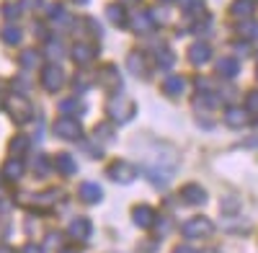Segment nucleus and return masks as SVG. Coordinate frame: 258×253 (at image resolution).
Instances as JSON below:
<instances>
[{
	"mask_svg": "<svg viewBox=\"0 0 258 253\" xmlns=\"http://www.w3.org/2000/svg\"><path fill=\"white\" fill-rule=\"evenodd\" d=\"M47 171H49V163H47V158H39V160H36V173H39V176H44Z\"/></svg>",
	"mask_w": 258,
	"mask_h": 253,
	"instance_id": "obj_33",
	"label": "nucleus"
},
{
	"mask_svg": "<svg viewBox=\"0 0 258 253\" xmlns=\"http://www.w3.org/2000/svg\"><path fill=\"white\" fill-rule=\"evenodd\" d=\"M197 106H202V109H217V106H220V98L212 96V93H209V96L202 93V96L197 98Z\"/></svg>",
	"mask_w": 258,
	"mask_h": 253,
	"instance_id": "obj_29",
	"label": "nucleus"
},
{
	"mask_svg": "<svg viewBox=\"0 0 258 253\" xmlns=\"http://www.w3.org/2000/svg\"><path fill=\"white\" fill-rule=\"evenodd\" d=\"M3 103H6V101H3V93H0V106H3Z\"/></svg>",
	"mask_w": 258,
	"mask_h": 253,
	"instance_id": "obj_39",
	"label": "nucleus"
},
{
	"mask_svg": "<svg viewBox=\"0 0 258 253\" xmlns=\"http://www.w3.org/2000/svg\"><path fill=\"white\" fill-rule=\"evenodd\" d=\"M73 59L78 62V65H88V62L98 54V49L93 47V44H83V41H80V44H73Z\"/></svg>",
	"mask_w": 258,
	"mask_h": 253,
	"instance_id": "obj_11",
	"label": "nucleus"
},
{
	"mask_svg": "<svg viewBox=\"0 0 258 253\" xmlns=\"http://www.w3.org/2000/svg\"><path fill=\"white\" fill-rule=\"evenodd\" d=\"M39 62H41V54L36 49H24L21 52V65L24 68H36Z\"/></svg>",
	"mask_w": 258,
	"mask_h": 253,
	"instance_id": "obj_27",
	"label": "nucleus"
},
{
	"mask_svg": "<svg viewBox=\"0 0 258 253\" xmlns=\"http://www.w3.org/2000/svg\"><path fill=\"white\" fill-rule=\"evenodd\" d=\"M8 18H16V16H21V3L18 6H6V11H3Z\"/></svg>",
	"mask_w": 258,
	"mask_h": 253,
	"instance_id": "obj_35",
	"label": "nucleus"
},
{
	"mask_svg": "<svg viewBox=\"0 0 258 253\" xmlns=\"http://www.w3.org/2000/svg\"><path fill=\"white\" fill-rule=\"evenodd\" d=\"M29 150V140L26 137H16L13 140V153H26Z\"/></svg>",
	"mask_w": 258,
	"mask_h": 253,
	"instance_id": "obj_32",
	"label": "nucleus"
},
{
	"mask_svg": "<svg viewBox=\"0 0 258 253\" xmlns=\"http://www.w3.org/2000/svg\"><path fill=\"white\" fill-rule=\"evenodd\" d=\"M59 111H62V116H73V119H75V116L83 111V106H80L75 98H64V101L59 103Z\"/></svg>",
	"mask_w": 258,
	"mask_h": 253,
	"instance_id": "obj_21",
	"label": "nucleus"
},
{
	"mask_svg": "<svg viewBox=\"0 0 258 253\" xmlns=\"http://www.w3.org/2000/svg\"><path fill=\"white\" fill-rule=\"evenodd\" d=\"M240 73V65H238V59H232V57H222L217 62V75L222 78H235Z\"/></svg>",
	"mask_w": 258,
	"mask_h": 253,
	"instance_id": "obj_15",
	"label": "nucleus"
},
{
	"mask_svg": "<svg viewBox=\"0 0 258 253\" xmlns=\"http://www.w3.org/2000/svg\"><path fill=\"white\" fill-rule=\"evenodd\" d=\"M59 253H78L75 248H59Z\"/></svg>",
	"mask_w": 258,
	"mask_h": 253,
	"instance_id": "obj_37",
	"label": "nucleus"
},
{
	"mask_svg": "<svg viewBox=\"0 0 258 253\" xmlns=\"http://www.w3.org/2000/svg\"><path fill=\"white\" fill-rule=\"evenodd\" d=\"M181 199L186 204H207V188H202L199 183H186L181 188Z\"/></svg>",
	"mask_w": 258,
	"mask_h": 253,
	"instance_id": "obj_8",
	"label": "nucleus"
},
{
	"mask_svg": "<svg viewBox=\"0 0 258 253\" xmlns=\"http://www.w3.org/2000/svg\"><path fill=\"white\" fill-rule=\"evenodd\" d=\"M21 253H44V248L36 245V243H26L24 248H21Z\"/></svg>",
	"mask_w": 258,
	"mask_h": 253,
	"instance_id": "obj_34",
	"label": "nucleus"
},
{
	"mask_svg": "<svg viewBox=\"0 0 258 253\" xmlns=\"http://www.w3.org/2000/svg\"><path fill=\"white\" fill-rule=\"evenodd\" d=\"M129 21H132V29H135L137 34H145V31H150V29L155 26V24H153V18H150V13H142V11H137Z\"/></svg>",
	"mask_w": 258,
	"mask_h": 253,
	"instance_id": "obj_16",
	"label": "nucleus"
},
{
	"mask_svg": "<svg viewBox=\"0 0 258 253\" xmlns=\"http://www.w3.org/2000/svg\"><path fill=\"white\" fill-rule=\"evenodd\" d=\"M209 59H212V47L207 41H194L188 47V62L191 65H207Z\"/></svg>",
	"mask_w": 258,
	"mask_h": 253,
	"instance_id": "obj_7",
	"label": "nucleus"
},
{
	"mask_svg": "<svg viewBox=\"0 0 258 253\" xmlns=\"http://www.w3.org/2000/svg\"><path fill=\"white\" fill-rule=\"evenodd\" d=\"M3 176L8 178V181H18L21 176H24V163H21V160H8L6 163V168H3Z\"/></svg>",
	"mask_w": 258,
	"mask_h": 253,
	"instance_id": "obj_19",
	"label": "nucleus"
},
{
	"mask_svg": "<svg viewBox=\"0 0 258 253\" xmlns=\"http://www.w3.org/2000/svg\"><path fill=\"white\" fill-rule=\"evenodd\" d=\"M135 176H137L135 165H129V163H124V160H114V163L109 165V178H114L116 183H132Z\"/></svg>",
	"mask_w": 258,
	"mask_h": 253,
	"instance_id": "obj_5",
	"label": "nucleus"
},
{
	"mask_svg": "<svg viewBox=\"0 0 258 253\" xmlns=\"http://www.w3.org/2000/svg\"><path fill=\"white\" fill-rule=\"evenodd\" d=\"M173 253H199V250H197V248H191V245H178Z\"/></svg>",
	"mask_w": 258,
	"mask_h": 253,
	"instance_id": "obj_36",
	"label": "nucleus"
},
{
	"mask_svg": "<svg viewBox=\"0 0 258 253\" xmlns=\"http://www.w3.org/2000/svg\"><path fill=\"white\" fill-rule=\"evenodd\" d=\"M255 3L253 0H232V6H230V16L232 18H248L253 13Z\"/></svg>",
	"mask_w": 258,
	"mask_h": 253,
	"instance_id": "obj_14",
	"label": "nucleus"
},
{
	"mask_svg": "<svg viewBox=\"0 0 258 253\" xmlns=\"http://www.w3.org/2000/svg\"><path fill=\"white\" fill-rule=\"evenodd\" d=\"M238 34L245 39H258V24L250 18H243V24H238Z\"/></svg>",
	"mask_w": 258,
	"mask_h": 253,
	"instance_id": "obj_22",
	"label": "nucleus"
},
{
	"mask_svg": "<svg viewBox=\"0 0 258 253\" xmlns=\"http://www.w3.org/2000/svg\"><path fill=\"white\" fill-rule=\"evenodd\" d=\"M41 86H44L47 91H59L64 86V73L59 65H54V62H49V65L41 68Z\"/></svg>",
	"mask_w": 258,
	"mask_h": 253,
	"instance_id": "obj_4",
	"label": "nucleus"
},
{
	"mask_svg": "<svg viewBox=\"0 0 258 253\" xmlns=\"http://www.w3.org/2000/svg\"><path fill=\"white\" fill-rule=\"evenodd\" d=\"M183 13L186 16H204V3L202 0H183Z\"/></svg>",
	"mask_w": 258,
	"mask_h": 253,
	"instance_id": "obj_28",
	"label": "nucleus"
},
{
	"mask_svg": "<svg viewBox=\"0 0 258 253\" xmlns=\"http://www.w3.org/2000/svg\"><path fill=\"white\" fill-rule=\"evenodd\" d=\"M73 3H80L83 6V3H88V0H73Z\"/></svg>",
	"mask_w": 258,
	"mask_h": 253,
	"instance_id": "obj_38",
	"label": "nucleus"
},
{
	"mask_svg": "<svg viewBox=\"0 0 258 253\" xmlns=\"http://www.w3.org/2000/svg\"><path fill=\"white\" fill-rule=\"evenodd\" d=\"M106 111H109V116H111L116 124H121V121H126V119L135 116V103L129 101V98H124V96H114V98H109V106H106Z\"/></svg>",
	"mask_w": 258,
	"mask_h": 253,
	"instance_id": "obj_1",
	"label": "nucleus"
},
{
	"mask_svg": "<svg viewBox=\"0 0 258 253\" xmlns=\"http://www.w3.org/2000/svg\"><path fill=\"white\" fill-rule=\"evenodd\" d=\"M132 220H135L137 227H145V230L153 227L155 225V209L147 207V204H140V207L132 209Z\"/></svg>",
	"mask_w": 258,
	"mask_h": 253,
	"instance_id": "obj_9",
	"label": "nucleus"
},
{
	"mask_svg": "<svg viewBox=\"0 0 258 253\" xmlns=\"http://www.w3.org/2000/svg\"><path fill=\"white\" fill-rule=\"evenodd\" d=\"M245 111L248 114H258V91H250L248 96H245Z\"/></svg>",
	"mask_w": 258,
	"mask_h": 253,
	"instance_id": "obj_31",
	"label": "nucleus"
},
{
	"mask_svg": "<svg viewBox=\"0 0 258 253\" xmlns=\"http://www.w3.org/2000/svg\"><path fill=\"white\" fill-rule=\"evenodd\" d=\"M68 233L78 240H88L91 238V220H85V217H75L68 227Z\"/></svg>",
	"mask_w": 258,
	"mask_h": 253,
	"instance_id": "obj_13",
	"label": "nucleus"
},
{
	"mask_svg": "<svg viewBox=\"0 0 258 253\" xmlns=\"http://www.w3.org/2000/svg\"><path fill=\"white\" fill-rule=\"evenodd\" d=\"M212 230H214L212 220H207V217H191V220L183 222L181 233H183L186 238H191V240H199V238H207Z\"/></svg>",
	"mask_w": 258,
	"mask_h": 253,
	"instance_id": "obj_2",
	"label": "nucleus"
},
{
	"mask_svg": "<svg viewBox=\"0 0 258 253\" xmlns=\"http://www.w3.org/2000/svg\"><path fill=\"white\" fill-rule=\"evenodd\" d=\"M57 135H59L62 140H80V137H83V126H80L78 119H73V116H62V119L57 121Z\"/></svg>",
	"mask_w": 258,
	"mask_h": 253,
	"instance_id": "obj_6",
	"label": "nucleus"
},
{
	"mask_svg": "<svg viewBox=\"0 0 258 253\" xmlns=\"http://www.w3.org/2000/svg\"><path fill=\"white\" fill-rule=\"evenodd\" d=\"M0 39H3V41H8V44H18V41H21V29L18 26H3V29H0Z\"/></svg>",
	"mask_w": 258,
	"mask_h": 253,
	"instance_id": "obj_25",
	"label": "nucleus"
},
{
	"mask_svg": "<svg viewBox=\"0 0 258 253\" xmlns=\"http://www.w3.org/2000/svg\"><path fill=\"white\" fill-rule=\"evenodd\" d=\"M44 57L57 65V59H62V57H64V49L57 44V41H47V47H44Z\"/></svg>",
	"mask_w": 258,
	"mask_h": 253,
	"instance_id": "obj_26",
	"label": "nucleus"
},
{
	"mask_svg": "<svg viewBox=\"0 0 258 253\" xmlns=\"http://www.w3.org/2000/svg\"><path fill=\"white\" fill-rule=\"evenodd\" d=\"M6 109H8V114H11V119L16 121V124H24V121H29L31 119V103L26 101V98H21V96H11L8 101H6Z\"/></svg>",
	"mask_w": 258,
	"mask_h": 253,
	"instance_id": "obj_3",
	"label": "nucleus"
},
{
	"mask_svg": "<svg viewBox=\"0 0 258 253\" xmlns=\"http://www.w3.org/2000/svg\"><path fill=\"white\" fill-rule=\"evenodd\" d=\"M248 119H250V114H248L243 106H230V109L225 111V124L232 126V130H240V126H245Z\"/></svg>",
	"mask_w": 258,
	"mask_h": 253,
	"instance_id": "obj_10",
	"label": "nucleus"
},
{
	"mask_svg": "<svg viewBox=\"0 0 258 253\" xmlns=\"http://www.w3.org/2000/svg\"><path fill=\"white\" fill-rule=\"evenodd\" d=\"M80 199L83 202H88V204H96V202H101V197H103V188L98 186V183H93V181H85V183H80Z\"/></svg>",
	"mask_w": 258,
	"mask_h": 253,
	"instance_id": "obj_12",
	"label": "nucleus"
},
{
	"mask_svg": "<svg viewBox=\"0 0 258 253\" xmlns=\"http://www.w3.org/2000/svg\"><path fill=\"white\" fill-rule=\"evenodd\" d=\"M163 3H173V0H163Z\"/></svg>",
	"mask_w": 258,
	"mask_h": 253,
	"instance_id": "obj_41",
	"label": "nucleus"
},
{
	"mask_svg": "<svg viewBox=\"0 0 258 253\" xmlns=\"http://www.w3.org/2000/svg\"><path fill=\"white\" fill-rule=\"evenodd\" d=\"M75 160H73V155H68V153H59L57 155V171L59 173H64V176H73L75 173Z\"/></svg>",
	"mask_w": 258,
	"mask_h": 253,
	"instance_id": "obj_20",
	"label": "nucleus"
},
{
	"mask_svg": "<svg viewBox=\"0 0 258 253\" xmlns=\"http://www.w3.org/2000/svg\"><path fill=\"white\" fill-rule=\"evenodd\" d=\"M183 86H186V80H183L181 75H170V78L163 83V91H165L168 96H178V93H183Z\"/></svg>",
	"mask_w": 258,
	"mask_h": 253,
	"instance_id": "obj_18",
	"label": "nucleus"
},
{
	"mask_svg": "<svg viewBox=\"0 0 258 253\" xmlns=\"http://www.w3.org/2000/svg\"><path fill=\"white\" fill-rule=\"evenodd\" d=\"M126 65H129V70H132L135 75H145V54L142 52H132L129 54V59H126Z\"/></svg>",
	"mask_w": 258,
	"mask_h": 253,
	"instance_id": "obj_23",
	"label": "nucleus"
},
{
	"mask_svg": "<svg viewBox=\"0 0 258 253\" xmlns=\"http://www.w3.org/2000/svg\"><path fill=\"white\" fill-rule=\"evenodd\" d=\"M158 65L160 68H170V65H173V54H170V49H158Z\"/></svg>",
	"mask_w": 258,
	"mask_h": 253,
	"instance_id": "obj_30",
	"label": "nucleus"
},
{
	"mask_svg": "<svg viewBox=\"0 0 258 253\" xmlns=\"http://www.w3.org/2000/svg\"><path fill=\"white\" fill-rule=\"evenodd\" d=\"M101 80L106 83V80H109V86H106V88H119V70L114 68V65H106L103 68V73H101Z\"/></svg>",
	"mask_w": 258,
	"mask_h": 253,
	"instance_id": "obj_24",
	"label": "nucleus"
},
{
	"mask_svg": "<svg viewBox=\"0 0 258 253\" xmlns=\"http://www.w3.org/2000/svg\"><path fill=\"white\" fill-rule=\"evenodd\" d=\"M106 16H109V21L111 24H116V26H126V13H124V3H111L109 8H106Z\"/></svg>",
	"mask_w": 258,
	"mask_h": 253,
	"instance_id": "obj_17",
	"label": "nucleus"
},
{
	"mask_svg": "<svg viewBox=\"0 0 258 253\" xmlns=\"http://www.w3.org/2000/svg\"><path fill=\"white\" fill-rule=\"evenodd\" d=\"M126 3H140V0H126Z\"/></svg>",
	"mask_w": 258,
	"mask_h": 253,
	"instance_id": "obj_40",
	"label": "nucleus"
},
{
	"mask_svg": "<svg viewBox=\"0 0 258 253\" xmlns=\"http://www.w3.org/2000/svg\"><path fill=\"white\" fill-rule=\"evenodd\" d=\"M255 78H258V73H255Z\"/></svg>",
	"mask_w": 258,
	"mask_h": 253,
	"instance_id": "obj_42",
	"label": "nucleus"
}]
</instances>
